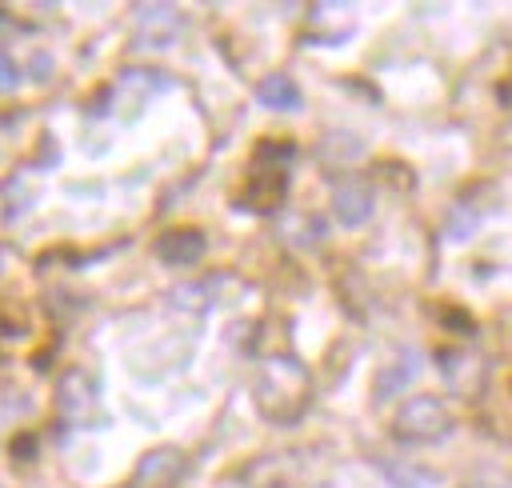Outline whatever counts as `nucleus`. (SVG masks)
I'll return each instance as SVG.
<instances>
[{"label":"nucleus","mask_w":512,"mask_h":488,"mask_svg":"<svg viewBox=\"0 0 512 488\" xmlns=\"http://www.w3.org/2000/svg\"><path fill=\"white\" fill-rule=\"evenodd\" d=\"M168 304H172V308H192V312H204V308H208L200 284H180V288H172V292H168Z\"/></svg>","instance_id":"14"},{"label":"nucleus","mask_w":512,"mask_h":488,"mask_svg":"<svg viewBox=\"0 0 512 488\" xmlns=\"http://www.w3.org/2000/svg\"><path fill=\"white\" fill-rule=\"evenodd\" d=\"M256 96H260V104H268V108H300L296 84H292L288 76H280V72L264 76V80L256 84Z\"/></svg>","instance_id":"12"},{"label":"nucleus","mask_w":512,"mask_h":488,"mask_svg":"<svg viewBox=\"0 0 512 488\" xmlns=\"http://www.w3.org/2000/svg\"><path fill=\"white\" fill-rule=\"evenodd\" d=\"M96 404H100V388L84 368H68L56 384V412L64 424L72 428H88L96 420Z\"/></svg>","instance_id":"3"},{"label":"nucleus","mask_w":512,"mask_h":488,"mask_svg":"<svg viewBox=\"0 0 512 488\" xmlns=\"http://www.w3.org/2000/svg\"><path fill=\"white\" fill-rule=\"evenodd\" d=\"M156 260L168 264V268H188L204 256V232L200 228H168L160 240H156Z\"/></svg>","instance_id":"6"},{"label":"nucleus","mask_w":512,"mask_h":488,"mask_svg":"<svg viewBox=\"0 0 512 488\" xmlns=\"http://www.w3.org/2000/svg\"><path fill=\"white\" fill-rule=\"evenodd\" d=\"M416 372H420V356H416V352H400L392 364L380 368V376H376V400H392V396H400V392L412 384Z\"/></svg>","instance_id":"10"},{"label":"nucleus","mask_w":512,"mask_h":488,"mask_svg":"<svg viewBox=\"0 0 512 488\" xmlns=\"http://www.w3.org/2000/svg\"><path fill=\"white\" fill-rule=\"evenodd\" d=\"M312 400V376L296 356H268L252 384V404L264 420L288 424Z\"/></svg>","instance_id":"1"},{"label":"nucleus","mask_w":512,"mask_h":488,"mask_svg":"<svg viewBox=\"0 0 512 488\" xmlns=\"http://www.w3.org/2000/svg\"><path fill=\"white\" fill-rule=\"evenodd\" d=\"M360 152H364V144L352 140L348 132H332V136H324V144H320V156H324L328 164H352Z\"/></svg>","instance_id":"13"},{"label":"nucleus","mask_w":512,"mask_h":488,"mask_svg":"<svg viewBox=\"0 0 512 488\" xmlns=\"http://www.w3.org/2000/svg\"><path fill=\"white\" fill-rule=\"evenodd\" d=\"M16 64H12V56L8 52H0V92H12L16 88Z\"/></svg>","instance_id":"16"},{"label":"nucleus","mask_w":512,"mask_h":488,"mask_svg":"<svg viewBox=\"0 0 512 488\" xmlns=\"http://www.w3.org/2000/svg\"><path fill=\"white\" fill-rule=\"evenodd\" d=\"M452 428V416L448 408L436 400V396H412L400 404V412L392 416V432L408 444H428V440H440L444 432Z\"/></svg>","instance_id":"2"},{"label":"nucleus","mask_w":512,"mask_h":488,"mask_svg":"<svg viewBox=\"0 0 512 488\" xmlns=\"http://www.w3.org/2000/svg\"><path fill=\"white\" fill-rule=\"evenodd\" d=\"M476 220H480V216H476L468 204H456L452 216H448V236H452V240H464V236L476 228Z\"/></svg>","instance_id":"15"},{"label":"nucleus","mask_w":512,"mask_h":488,"mask_svg":"<svg viewBox=\"0 0 512 488\" xmlns=\"http://www.w3.org/2000/svg\"><path fill=\"white\" fill-rule=\"evenodd\" d=\"M184 476V452L180 448H152L140 456L132 472V488H172Z\"/></svg>","instance_id":"4"},{"label":"nucleus","mask_w":512,"mask_h":488,"mask_svg":"<svg viewBox=\"0 0 512 488\" xmlns=\"http://www.w3.org/2000/svg\"><path fill=\"white\" fill-rule=\"evenodd\" d=\"M440 368H444L448 384H452L456 392H464V396H472V388L484 380V364H480L476 356H460V352H448V356L440 360Z\"/></svg>","instance_id":"11"},{"label":"nucleus","mask_w":512,"mask_h":488,"mask_svg":"<svg viewBox=\"0 0 512 488\" xmlns=\"http://www.w3.org/2000/svg\"><path fill=\"white\" fill-rule=\"evenodd\" d=\"M284 188H288V168L284 164H260L252 176V188L244 192V204L256 212H272L284 200Z\"/></svg>","instance_id":"8"},{"label":"nucleus","mask_w":512,"mask_h":488,"mask_svg":"<svg viewBox=\"0 0 512 488\" xmlns=\"http://www.w3.org/2000/svg\"><path fill=\"white\" fill-rule=\"evenodd\" d=\"M180 32V16L168 4H144L136 12V40L144 48H168Z\"/></svg>","instance_id":"7"},{"label":"nucleus","mask_w":512,"mask_h":488,"mask_svg":"<svg viewBox=\"0 0 512 488\" xmlns=\"http://www.w3.org/2000/svg\"><path fill=\"white\" fill-rule=\"evenodd\" d=\"M332 208H336V220H340V224L356 228V224H364V220L372 216L376 200H372V188H368L364 180H344V184H336V192H332Z\"/></svg>","instance_id":"9"},{"label":"nucleus","mask_w":512,"mask_h":488,"mask_svg":"<svg viewBox=\"0 0 512 488\" xmlns=\"http://www.w3.org/2000/svg\"><path fill=\"white\" fill-rule=\"evenodd\" d=\"M240 480H244L248 488H292V484L300 480V472H296V452H272V456H264V460H252V464L240 472Z\"/></svg>","instance_id":"5"}]
</instances>
